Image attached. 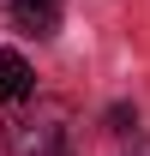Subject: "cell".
<instances>
[{
	"mask_svg": "<svg viewBox=\"0 0 150 156\" xmlns=\"http://www.w3.org/2000/svg\"><path fill=\"white\" fill-rule=\"evenodd\" d=\"M60 108H24V114L6 120V156H54L60 150Z\"/></svg>",
	"mask_w": 150,
	"mask_h": 156,
	"instance_id": "1",
	"label": "cell"
},
{
	"mask_svg": "<svg viewBox=\"0 0 150 156\" xmlns=\"http://www.w3.org/2000/svg\"><path fill=\"white\" fill-rule=\"evenodd\" d=\"M36 90V72H30V60L18 48H0V102H24Z\"/></svg>",
	"mask_w": 150,
	"mask_h": 156,
	"instance_id": "2",
	"label": "cell"
},
{
	"mask_svg": "<svg viewBox=\"0 0 150 156\" xmlns=\"http://www.w3.org/2000/svg\"><path fill=\"white\" fill-rule=\"evenodd\" d=\"M6 6H12L18 30H30V36H54V30H60V6H66V0H6Z\"/></svg>",
	"mask_w": 150,
	"mask_h": 156,
	"instance_id": "3",
	"label": "cell"
},
{
	"mask_svg": "<svg viewBox=\"0 0 150 156\" xmlns=\"http://www.w3.org/2000/svg\"><path fill=\"white\" fill-rule=\"evenodd\" d=\"M54 156H66V150H54Z\"/></svg>",
	"mask_w": 150,
	"mask_h": 156,
	"instance_id": "4",
	"label": "cell"
}]
</instances>
